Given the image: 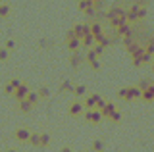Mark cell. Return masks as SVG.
Returning <instances> with one entry per match:
<instances>
[{"label":"cell","instance_id":"9a60e30c","mask_svg":"<svg viewBox=\"0 0 154 152\" xmlns=\"http://www.w3.org/2000/svg\"><path fill=\"white\" fill-rule=\"evenodd\" d=\"M8 16H10V6L8 4H0V20H4Z\"/></svg>","mask_w":154,"mask_h":152},{"label":"cell","instance_id":"ffe728a7","mask_svg":"<svg viewBox=\"0 0 154 152\" xmlns=\"http://www.w3.org/2000/svg\"><path fill=\"white\" fill-rule=\"evenodd\" d=\"M62 91H69V93H73V85H71L69 81H64V83H62Z\"/></svg>","mask_w":154,"mask_h":152},{"label":"cell","instance_id":"603a6c76","mask_svg":"<svg viewBox=\"0 0 154 152\" xmlns=\"http://www.w3.org/2000/svg\"><path fill=\"white\" fill-rule=\"evenodd\" d=\"M8 48H6V46H4V48H0V60H8Z\"/></svg>","mask_w":154,"mask_h":152},{"label":"cell","instance_id":"8fae6325","mask_svg":"<svg viewBox=\"0 0 154 152\" xmlns=\"http://www.w3.org/2000/svg\"><path fill=\"white\" fill-rule=\"evenodd\" d=\"M98 100H100V96H98V94H91V96L85 100V106H87V108H96Z\"/></svg>","mask_w":154,"mask_h":152},{"label":"cell","instance_id":"5bb4252c","mask_svg":"<svg viewBox=\"0 0 154 152\" xmlns=\"http://www.w3.org/2000/svg\"><path fill=\"white\" fill-rule=\"evenodd\" d=\"M29 135H31V133H29L27 129H17V131H16V139H17V141H23V142L29 141Z\"/></svg>","mask_w":154,"mask_h":152},{"label":"cell","instance_id":"e0dca14e","mask_svg":"<svg viewBox=\"0 0 154 152\" xmlns=\"http://www.w3.org/2000/svg\"><path fill=\"white\" fill-rule=\"evenodd\" d=\"M85 93H87L85 85H77V87H73V94H75V96H83Z\"/></svg>","mask_w":154,"mask_h":152},{"label":"cell","instance_id":"4fadbf2b","mask_svg":"<svg viewBox=\"0 0 154 152\" xmlns=\"http://www.w3.org/2000/svg\"><path fill=\"white\" fill-rule=\"evenodd\" d=\"M31 108H33V104L27 100V98H21L19 100V110H21L23 114H27V112H31Z\"/></svg>","mask_w":154,"mask_h":152},{"label":"cell","instance_id":"2e32d148","mask_svg":"<svg viewBox=\"0 0 154 152\" xmlns=\"http://www.w3.org/2000/svg\"><path fill=\"white\" fill-rule=\"evenodd\" d=\"M83 64V56H79L77 52H73V58H71V65L73 68H77V65H81Z\"/></svg>","mask_w":154,"mask_h":152},{"label":"cell","instance_id":"7a4b0ae2","mask_svg":"<svg viewBox=\"0 0 154 152\" xmlns=\"http://www.w3.org/2000/svg\"><path fill=\"white\" fill-rule=\"evenodd\" d=\"M66 44H67V48H69L71 52H77L79 50V46H81V39H77V37L73 35V33H67V37H66Z\"/></svg>","mask_w":154,"mask_h":152},{"label":"cell","instance_id":"3957f363","mask_svg":"<svg viewBox=\"0 0 154 152\" xmlns=\"http://www.w3.org/2000/svg\"><path fill=\"white\" fill-rule=\"evenodd\" d=\"M85 120L91 121V123H98L102 120V114H100V110H96V108H89V110L85 112Z\"/></svg>","mask_w":154,"mask_h":152},{"label":"cell","instance_id":"44dd1931","mask_svg":"<svg viewBox=\"0 0 154 152\" xmlns=\"http://www.w3.org/2000/svg\"><path fill=\"white\" fill-rule=\"evenodd\" d=\"M110 120H112V121H119V120H122V114L118 112V108H116V110H114V114L110 116Z\"/></svg>","mask_w":154,"mask_h":152},{"label":"cell","instance_id":"277c9868","mask_svg":"<svg viewBox=\"0 0 154 152\" xmlns=\"http://www.w3.org/2000/svg\"><path fill=\"white\" fill-rule=\"evenodd\" d=\"M71 33H73L77 39H83L87 33H91V25H87V23H79V25H75L73 29H71Z\"/></svg>","mask_w":154,"mask_h":152},{"label":"cell","instance_id":"f1b7e54d","mask_svg":"<svg viewBox=\"0 0 154 152\" xmlns=\"http://www.w3.org/2000/svg\"><path fill=\"white\" fill-rule=\"evenodd\" d=\"M77 2H79V0H77Z\"/></svg>","mask_w":154,"mask_h":152},{"label":"cell","instance_id":"8992f818","mask_svg":"<svg viewBox=\"0 0 154 152\" xmlns=\"http://www.w3.org/2000/svg\"><path fill=\"white\" fill-rule=\"evenodd\" d=\"M27 93H29V87H27L25 83H19L17 87H16V91H14V96H16L17 100H21V98L27 96Z\"/></svg>","mask_w":154,"mask_h":152},{"label":"cell","instance_id":"83f0119b","mask_svg":"<svg viewBox=\"0 0 154 152\" xmlns=\"http://www.w3.org/2000/svg\"><path fill=\"white\" fill-rule=\"evenodd\" d=\"M152 71H154V64H152Z\"/></svg>","mask_w":154,"mask_h":152},{"label":"cell","instance_id":"484cf974","mask_svg":"<svg viewBox=\"0 0 154 152\" xmlns=\"http://www.w3.org/2000/svg\"><path fill=\"white\" fill-rule=\"evenodd\" d=\"M93 148H94V150H100V148H104V144H102V142H94Z\"/></svg>","mask_w":154,"mask_h":152},{"label":"cell","instance_id":"30bf717a","mask_svg":"<svg viewBox=\"0 0 154 152\" xmlns=\"http://www.w3.org/2000/svg\"><path fill=\"white\" fill-rule=\"evenodd\" d=\"M69 114H71V116H81V114H83V104H81V102H73L69 106Z\"/></svg>","mask_w":154,"mask_h":152},{"label":"cell","instance_id":"5b68a950","mask_svg":"<svg viewBox=\"0 0 154 152\" xmlns=\"http://www.w3.org/2000/svg\"><path fill=\"white\" fill-rule=\"evenodd\" d=\"M141 100H144V102H154V85H148L146 89H143Z\"/></svg>","mask_w":154,"mask_h":152},{"label":"cell","instance_id":"4316f807","mask_svg":"<svg viewBox=\"0 0 154 152\" xmlns=\"http://www.w3.org/2000/svg\"><path fill=\"white\" fill-rule=\"evenodd\" d=\"M4 46H6L8 50H12V48H14V41H8V42H6V44H4Z\"/></svg>","mask_w":154,"mask_h":152},{"label":"cell","instance_id":"7402d4cb","mask_svg":"<svg viewBox=\"0 0 154 152\" xmlns=\"http://www.w3.org/2000/svg\"><path fill=\"white\" fill-rule=\"evenodd\" d=\"M48 141H50V137H48V135H41V141H38V144H41V146H46Z\"/></svg>","mask_w":154,"mask_h":152},{"label":"cell","instance_id":"d4e9b609","mask_svg":"<svg viewBox=\"0 0 154 152\" xmlns=\"http://www.w3.org/2000/svg\"><path fill=\"white\" fill-rule=\"evenodd\" d=\"M148 85H152V83H150V81H144V79H143V81H139V85H137V87H139V89L143 91V89H146Z\"/></svg>","mask_w":154,"mask_h":152},{"label":"cell","instance_id":"52a82bcc","mask_svg":"<svg viewBox=\"0 0 154 152\" xmlns=\"http://www.w3.org/2000/svg\"><path fill=\"white\" fill-rule=\"evenodd\" d=\"M87 62L91 64V68H93V69H98V68H100V64H98V56L94 54V50H89V52H87Z\"/></svg>","mask_w":154,"mask_h":152},{"label":"cell","instance_id":"cb8c5ba5","mask_svg":"<svg viewBox=\"0 0 154 152\" xmlns=\"http://www.w3.org/2000/svg\"><path fill=\"white\" fill-rule=\"evenodd\" d=\"M37 94H38V98H46V96H48V89L42 87V89H41V91H38Z\"/></svg>","mask_w":154,"mask_h":152},{"label":"cell","instance_id":"d6986e66","mask_svg":"<svg viewBox=\"0 0 154 152\" xmlns=\"http://www.w3.org/2000/svg\"><path fill=\"white\" fill-rule=\"evenodd\" d=\"M144 50H146L148 54H154V39H150V41H148V44L144 46Z\"/></svg>","mask_w":154,"mask_h":152},{"label":"cell","instance_id":"6da1fadb","mask_svg":"<svg viewBox=\"0 0 154 152\" xmlns=\"http://www.w3.org/2000/svg\"><path fill=\"white\" fill-rule=\"evenodd\" d=\"M141 89L139 87H125V89H119L118 96L122 100H135V98H141Z\"/></svg>","mask_w":154,"mask_h":152},{"label":"cell","instance_id":"9c48e42d","mask_svg":"<svg viewBox=\"0 0 154 152\" xmlns=\"http://www.w3.org/2000/svg\"><path fill=\"white\" fill-rule=\"evenodd\" d=\"M94 44H96V41L91 33H87L83 39H81V46H85V48H91V46H94Z\"/></svg>","mask_w":154,"mask_h":152},{"label":"cell","instance_id":"ba28073f","mask_svg":"<svg viewBox=\"0 0 154 152\" xmlns=\"http://www.w3.org/2000/svg\"><path fill=\"white\" fill-rule=\"evenodd\" d=\"M114 110H116V106L112 102H106L102 108H100V114H102V117H110L114 114Z\"/></svg>","mask_w":154,"mask_h":152},{"label":"cell","instance_id":"7c38bea8","mask_svg":"<svg viewBox=\"0 0 154 152\" xmlns=\"http://www.w3.org/2000/svg\"><path fill=\"white\" fill-rule=\"evenodd\" d=\"M19 83H21L19 79H12V81H10V83L6 85V87H4V91H6V94H14V91H16V87H17Z\"/></svg>","mask_w":154,"mask_h":152},{"label":"cell","instance_id":"ac0fdd59","mask_svg":"<svg viewBox=\"0 0 154 152\" xmlns=\"http://www.w3.org/2000/svg\"><path fill=\"white\" fill-rule=\"evenodd\" d=\"M25 98L33 104V106H35V104L38 102V94H37V93H27V96H25Z\"/></svg>","mask_w":154,"mask_h":152}]
</instances>
